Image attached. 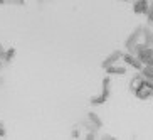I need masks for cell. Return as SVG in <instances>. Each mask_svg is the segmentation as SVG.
Instances as JSON below:
<instances>
[{
  "label": "cell",
  "mask_w": 153,
  "mask_h": 140,
  "mask_svg": "<svg viewBox=\"0 0 153 140\" xmlns=\"http://www.w3.org/2000/svg\"><path fill=\"white\" fill-rule=\"evenodd\" d=\"M125 2H131V0H125Z\"/></svg>",
  "instance_id": "14"
},
{
  "label": "cell",
  "mask_w": 153,
  "mask_h": 140,
  "mask_svg": "<svg viewBox=\"0 0 153 140\" xmlns=\"http://www.w3.org/2000/svg\"><path fill=\"white\" fill-rule=\"evenodd\" d=\"M4 68V61H2V59H0V69Z\"/></svg>",
  "instance_id": "11"
},
{
  "label": "cell",
  "mask_w": 153,
  "mask_h": 140,
  "mask_svg": "<svg viewBox=\"0 0 153 140\" xmlns=\"http://www.w3.org/2000/svg\"><path fill=\"white\" fill-rule=\"evenodd\" d=\"M0 137H5V128L2 125V122H0Z\"/></svg>",
  "instance_id": "10"
},
{
  "label": "cell",
  "mask_w": 153,
  "mask_h": 140,
  "mask_svg": "<svg viewBox=\"0 0 153 140\" xmlns=\"http://www.w3.org/2000/svg\"><path fill=\"white\" fill-rule=\"evenodd\" d=\"M104 71H106V74H108V76H111V74H120V76H123V74H126V66H121V64L116 63V64L108 66Z\"/></svg>",
  "instance_id": "6"
},
{
  "label": "cell",
  "mask_w": 153,
  "mask_h": 140,
  "mask_svg": "<svg viewBox=\"0 0 153 140\" xmlns=\"http://www.w3.org/2000/svg\"><path fill=\"white\" fill-rule=\"evenodd\" d=\"M109 85H111V79H109V78H104V81H103V91H101V95H99V96H94V98H91V103H93V105H103L104 101L109 98Z\"/></svg>",
  "instance_id": "1"
},
{
  "label": "cell",
  "mask_w": 153,
  "mask_h": 140,
  "mask_svg": "<svg viewBox=\"0 0 153 140\" xmlns=\"http://www.w3.org/2000/svg\"><path fill=\"white\" fill-rule=\"evenodd\" d=\"M141 34H143V29L140 27V29H136V31L130 36V39L126 41V49L130 51V52H133V51H135V47L140 44V36H141Z\"/></svg>",
  "instance_id": "4"
},
{
  "label": "cell",
  "mask_w": 153,
  "mask_h": 140,
  "mask_svg": "<svg viewBox=\"0 0 153 140\" xmlns=\"http://www.w3.org/2000/svg\"><path fill=\"white\" fill-rule=\"evenodd\" d=\"M150 5H152L150 0H133V10H135V14H138V15L148 14Z\"/></svg>",
  "instance_id": "3"
},
{
  "label": "cell",
  "mask_w": 153,
  "mask_h": 140,
  "mask_svg": "<svg viewBox=\"0 0 153 140\" xmlns=\"http://www.w3.org/2000/svg\"><path fill=\"white\" fill-rule=\"evenodd\" d=\"M14 58H15V49H7V54H5L4 63H10Z\"/></svg>",
  "instance_id": "7"
},
{
  "label": "cell",
  "mask_w": 153,
  "mask_h": 140,
  "mask_svg": "<svg viewBox=\"0 0 153 140\" xmlns=\"http://www.w3.org/2000/svg\"><path fill=\"white\" fill-rule=\"evenodd\" d=\"M9 5H24V0H7Z\"/></svg>",
  "instance_id": "8"
},
{
  "label": "cell",
  "mask_w": 153,
  "mask_h": 140,
  "mask_svg": "<svg viewBox=\"0 0 153 140\" xmlns=\"http://www.w3.org/2000/svg\"><path fill=\"white\" fill-rule=\"evenodd\" d=\"M4 4H7V0H0V5H4Z\"/></svg>",
  "instance_id": "12"
},
{
  "label": "cell",
  "mask_w": 153,
  "mask_h": 140,
  "mask_svg": "<svg viewBox=\"0 0 153 140\" xmlns=\"http://www.w3.org/2000/svg\"><path fill=\"white\" fill-rule=\"evenodd\" d=\"M5 54H7V49H4V46L0 44V59H2V61L5 59Z\"/></svg>",
  "instance_id": "9"
},
{
  "label": "cell",
  "mask_w": 153,
  "mask_h": 140,
  "mask_svg": "<svg viewBox=\"0 0 153 140\" xmlns=\"http://www.w3.org/2000/svg\"><path fill=\"white\" fill-rule=\"evenodd\" d=\"M0 85H4V79H2V78H0Z\"/></svg>",
  "instance_id": "13"
},
{
  "label": "cell",
  "mask_w": 153,
  "mask_h": 140,
  "mask_svg": "<svg viewBox=\"0 0 153 140\" xmlns=\"http://www.w3.org/2000/svg\"><path fill=\"white\" fill-rule=\"evenodd\" d=\"M120 59H123V52L121 51H114V52H111V54L103 61V68L106 69L108 66H111V64H116Z\"/></svg>",
  "instance_id": "5"
},
{
  "label": "cell",
  "mask_w": 153,
  "mask_h": 140,
  "mask_svg": "<svg viewBox=\"0 0 153 140\" xmlns=\"http://www.w3.org/2000/svg\"><path fill=\"white\" fill-rule=\"evenodd\" d=\"M123 61H125V64H128V66H131V68H135L136 71H141V69H143V63H141V59H140L135 52L123 54Z\"/></svg>",
  "instance_id": "2"
}]
</instances>
